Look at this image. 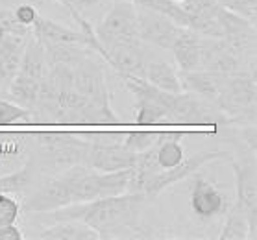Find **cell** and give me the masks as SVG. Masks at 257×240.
<instances>
[{
    "instance_id": "11",
    "label": "cell",
    "mask_w": 257,
    "mask_h": 240,
    "mask_svg": "<svg viewBox=\"0 0 257 240\" xmlns=\"http://www.w3.org/2000/svg\"><path fill=\"white\" fill-rule=\"evenodd\" d=\"M72 85L82 96L94 104L109 106V93H107L104 71L91 58L83 59L80 65L72 67Z\"/></svg>"
},
{
    "instance_id": "28",
    "label": "cell",
    "mask_w": 257,
    "mask_h": 240,
    "mask_svg": "<svg viewBox=\"0 0 257 240\" xmlns=\"http://www.w3.org/2000/svg\"><path fill=\"white\" fill-rule=\"evenodd\" d=\"M13 13H15V19L23 26H26V28H32L35 19L39 17V12L35 10V6L32 2H21V4H17V6L13 8Z\"/></svg>"
},
{
    "instance_id": "3",
    "label": "cell",
    "mask_w": 257,
    "mask_h": 240,
    "mask_svg": "<svg viewBox=\"0 0 257 240\" xmlns=\"http://www.w3.org/2000/svg\"><path fill=\"white\" fill-rule=\"evenodd\" d=\"M37 155L45 168L56 172L65 170L72 164H83L87 141L82 133L72 131H41L35 133Z\"/></svg>"
},
{
    "instance_id": "13",
    "label": "cell",
    "mask_w": 257,
    "mask_h": 240,
    "mask_svg": "<svg viewBox=\"0 0 257 240\" xmlns=\"http://www.w3.org/2000/svg\"><path fill=\"white\" fill-rule=\"evenodd\" d=\"M224 74H216V72L204 71V69H196L191 72H180L181 89L183 91H191V93L198 94L202 98L215 102L218 94L222 93L224 83H226Z\"/></svg>"
},
{
    "instance_id": "20",
    "label": "cell",
    "mask_w": 257,
    "mask_h": 240,
    "mask_svg": "<svg viewBox=\"0 0 257 240\" xmlns=\"http://www.w3.org/2000/svg\"><path fill=\"white\" fill-rule=\"evenodd\" d=\"M257 214V211H246L235 201L233 207H228V216L224 222L222 233L218 234L220 240H248L250 236V216Z\"/></svg>"
},
{
    "instance_id": "22",
    "label": "cell",
    "mask_w": 257,
    "mask_h": 240,
    "mask_svg": "<svg viewBox=\"0 0 257 240\" xmlns=\"http://www.w3.org/2000/svg\"><path fill=\"white\" fill-rule=\"evenodd\" d=\"M43 82H37L34 78L23 76V74H15L12 82H10V93H12L15 104L26 107V109H34L37 96H39V89Z\"/></svg>"
},
{
    "instance_id": "12",
    "label": "cell",
    "mask_w": 257,
    "mask_h": 240,
    "mask_svg": "<svg viewBox=\"0 0 257 240\" xmlns=\"http://www.w3.org/2000/svg\"><path fill=\"white\" fill-rule=\"evenodd\" d=\"M191 209L198 220L209 222L228 211V199L216 185L204 179L202 176H196L193 192H191Z\"/></svg>"
},
{
    "instance_id": "7",
    "label": "cell",
    "mask_w": 257,
    "mask_h": 240,
    "mask_svg": "<svg viewBox=\"0 0 257 240\" xmlns=\"http://www.w3.org/2000/svg\"><path fill=\"white\" fill-rule=\"evenodd\" d=\"M94 36L102 45L104 52L105 47H109V45L117 41L139 39V34H137V12H135L134 2L115 0V4L107 12L104 21L94 28Z\"/></svg>"
},
{
    "instance_id": "15",
    "label": "cell",
    "mask_w": 257,
    "mask_h": 240,
    "mask_svg": "<svg viewBox=\"0 0 257 240\" xmlns=\"http://www.w3.org/2000/svg\"><path fill=\"white\" fill-rule=\"evenodd\" d=\"M200 43H202V36H198L194 30L191 28L180 30L176 41L170 47L180 72L196 71L200 67Z\"/></svg>"
},
{
    "instance_id": "17",
    "label": "cell",
    "mask_w": 257,
    "mask_h": 240,
    "mask_svg": "<svg viewBox=\"0 0 257 240\" xmlns=\"http://www.w3.org/2000/svg\"><path fill=\"white\" fill-rule=\"evenodd\" d=\"M183 137H185L183 131H159L154 150H156V161L161 170L174 168L176 164H180L185 159L183 146H181Z\"/></svg>"
},
{
    "instance_id": "25",
    "label": "cell",
    "mask_w": 257,
    "mask_h": 240,
    "mask_svg": "<svg viewBox=\"0 0 257 240\" xmlns=\"http://www.w3.org/2000/svg\"><path fill=\"white\" fill-rule=\"evenodd\" d=\"M158 137L159 131H128L124 135V146L134 153L145 152L156 144Z\"/></svg>"
},
{
    "instance_id": "30",
    "label": "cell",
    "mask_w": 257,
    "mask_h": 240,
    "mask_svg": "<svg viewBox=\"0 0 257 240\" xmlns=\"http://www.w3.org/2000/svg\"><path fill=\"white\" fill-rule=\"evenodd\" d=\"M21 2H30V0H0V8H15Z\"/></svg>"
},
{
    "instance_id": "23",
    "label": "cell",
    "mask_w": 257,
    "mask_h": 240,
    "mask_svg": "<svg viewBox=\"0 0 257 240\" xmlns=\"http://www.w3.org/2000/svg\"><path fill=\"white\" fill-rule=\"evenodd\" d=\"M130 2H134L135 6L148 8V10L163 13V15L172 19L176 24L183 26V28L189 26V15L181 10L180 4H176L174 0H130Z\"/></svg>"
},
{
    "instance_id": "2",
    "label": "cell",
    "mask_w": 257,
    "mask_h": 240,
    "mask_svg": "<svg viewBox=\"0 0 257 240\" xmlns=\"http://www.w3.org/2000/svg\"><path fill=\"white\" fill-rule=\"evenodd\" d=\"M87 141L83 164L98 172L134 168L137 153L124 146V131H93L82 133Z\"/></svg>"
},
{
    "instance_id": "26",
    "label": "cell",
    "mask_w": 257,
    "mask_h": 240,
    "mask_svg": "<svg viewBox=\"0 0 257 240\" xmlns=\"http://www.w3.org/2000/svg\"><path fill=\"white\" fill-rule=\"evenodd\" d=\"M21 218V203L12 194L0 192V227L17 223Z\"/></svg>"
},
{
    "instance_id": "16",
    "label": "cell",
    "mask_w": 257,
    "mask_h": 240,
    "mask_svg": "<svg viewBox=\"0 0 257 240\" xmlns=\"http://www.w3.org/2000/svg\"><path fill=\"white\" fill-rule=\"evenodd\" d=\"M237 181V203L244 207L246 211H257V174H255V161L251 163H237L231 161Z\"/></svg>"
},
{
    "instance_id": "18",
    "label": "cell",
    "mask_w": 257,
    "mask_h": 240,
    "mask_svg": "<svg viewBox=\"0 0 257 240\" xmlns=\"http://www.w3.org/2000/svg\"><path fill=\"white\" fill-rule=\"evenodd\" d=\"M35 238L39 240H98V233L82 220L56 222L50 227H45Z\"/></svg>"
},
{
    "instance_id": "27",
    "label": "cell",
    "mask_w": 257,
    "mask_h": 240,
    "mask_svg": "<svg viewBox=\"0 0 257 240\" xmlns=\"http://www.w3.org/2000/svg\"><path fill=\"white\" fill-rule=\"evenodd\" d=\"M0 34H19L32 36V28H26L15 19L13 8H0Z\"/></svg>"
},
{
    "instance_id": "21",
    "label": "cell",
    "mask_w": 257,
    "mask_h": 240,
    "mask_svg": "<svg viewBox=\"0 0 257 240\" xmlns=\"http://www.w3.org/2000/svg\"><path fill=\"white\" fill-rule=\"evenodd\" d=\"M37 166L35 163H26L21 168L13 170L10 174H0V192L4 194H12V196H17V194H23L24 190H28L32 185H34V174Z\"/></svg>"
},
{
    "instance_id": "19",
    "label": "cell",
    "mask_w": 257,
    "mask_h": 240,
    "mask_svg": "<svg viewBox=\"0 0 257 240\" xmlns=\"http://www.w3.org/2000/svg\"><path fill=\"white\" fill-rule=\"evenodd\" d=\"M145 80L148 83H152L154 87L167 91V93H180V91H183L178 71L172 65L163 61V59H150L148 61Z\"/></svg>"
},
{
    "instance_id": "8",
    "label": "cell",
    "mask_w": 257,
    "mask_h": 240,
    "mask_svg": "<svg viewBox=\"0 0 257 240\" xmlns=\"http://www.w3.org/2000/svg\"><path fill=\"white\" fill-rule=\"evenodd\" d=\"M229 157L226 152H220V150H204V152H198L191 155V157L183 159L180 164H176L174 168L169 170H159L152 176L145 177L143 181V194L146 198H156L159 192H163L165 188H169L170 185L185 179V177L196 174L204 164L215 161V159H224Z\"/></svg>"
},
{
    "instance_id": "31",
    "label": "cell",
    "mask_w": 257,
    "mask_h": 240,
    "mask_svg": "<svg viewBox=\"0 0 257 240\" xmlns=\"http://www.w3.org/2000/svg\"><path fill=\"white\" fill-rule=\"evenodd\" d=\"M176 4H183V2H185V0H174Z\"/></svg>"
},
{
    "instance_id": "29",
    "label": "cell",
    "mask_w": 257,
    "mask_h": 240,
    "mask_svg": "<svg viewBox=\"0 0 257 240\" xmlns=\"http://www.w3.org/2000/svg\"><path fill=\"white\" fill-rule=\"evenodd\" d=\"M23 229L19 227L17 223H10V225H4L0 227V240H23Z\"/></svg>"
},
{
    "instance_id": "24",
    "label": "cell",
    "mask_w": 257,
    "mask_h": 240,
    "mask_svg": "<svg viewBox=\"0 0 257 240\" xmlns=\"http://www.w3.org/2000/svg\"><path fill=\"white\" fill-rule=\"evenodd\" d=\"M34 117L32 111L26 107L8 102V100H0V126H15V124H32Z\"/></svg>"
},
{
    "instance_id": "4",
    "label": "cell",
    "mask_w": 257,
    "mask_h": 240,
    "mask_svg": "<svg viewBox=\"0 0 257 240\" xmlns=\"http://www.w3.org/2000/svg\"><path fill=\"white\" fill-rule=\"evenodd\" d=\"M255 71L233 72L226 78L222 93L215 100L216 107L231 120L255 124Z\"/></svg>"
},
{
    "instance_id": "10",
    "label": "cell",
    "mask_w": 257,
    "mask_h": 240,
    "mask_svg": "<svg viewBox=\"0 0 257 240\" xmlns=\"http://www.w3.org/2000/svg\"><path fill=\"white\" fill-rule=\"evenodd\" d=\"M135 12H137V34L141 41L170 50L172 43L176 41L183 26L176 24L172 19L163 13L148 10V8L135 6Z\"/></svg>"
},
{
    "instance_id": "9",
    "label": "cell",
    "mask_w": 257,
    "mask_h": 240,
    "mask_svg": "<svg viewBox=\"0 0 257 240\" xmlns=\"http://www.w3.org/2000/svg\"><path fill=\"white\" fill-rule=\"evenodd\" d=\"M104 59L122 78H145L150 56L143 47L141 39H130V41H117L105 47Z\"/></svg>"
},
{
    "instance_id": "1",
    "label": "cell",
    "mask_w": 257,
    "mask_h": 240,
    "mask_svg": "<svg viewBox=\"0 0 257 240\" xmlns=\"http://www.w3.org/2000/svg\"><path fill=\"white\" fill-rule=\"evenodd\" d=\"M146 199L143 192H124L85 201L80 220L91 225L100 238H137Z\"/></svg>"
},
{
    "instance_id": "6",
    "label": "cell",
    "mask_w": 257,
    "mask_h": 240,
    "mask_svg": "<svg viewBox=\"0 0 257 240\" xmlns=\"http://www.w3.org/2000/svg\"><path fill=\"white\" fill-rule=\"evenodd\" d=\"M72 203V166L61 170L58 176H52L24 199L26 212H50L59 207Z\"/></svg>"
},
{
    "instance_id": "14",
    "label": "cell",
    "mask_w": 257,
    "mask_h": 240,
    "mask_svg": "<svg viewBox=\"0 0 257 240\" xmlns=\"http://www.w3.org/2000/svg\"><path fill=\"white\" fill-rule=\"evenodd\" d=\"M30 37L32 36L0 34V80L12 82L15 78Z\"/></svg>"
},
{
    "instance_id": "5",
    "label": "cell",
    "mask_w": 257,
    "mask_h": 240,
    "mask_svg": "<svg viewBox=\"0 0 257 240\" xmlns=\"http://www.w3.org/2000/svg\"><path fill=\"white\" fill-rule=\"evenodd\" d=\"M126 87L135 96V124L137 126H156V124H174L170 102L172 94L154 87L145 78H124Z\"/></svg>"
}]
</instances>
